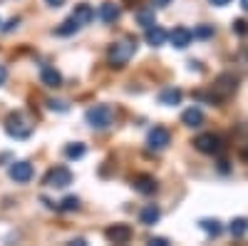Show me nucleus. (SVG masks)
<instances>
[{
	"label": "nucleus",
	"instance_id": "obj_1",
	"mask_svg": "<svg viewBox=\"0 0 248 246\" xmlns=\"http://www.w3.org/2000/svg\"><path fill=\"white\" fill-rule=\"evenodd\" d=\"M85 119H87V125L92 130H107L112 125V119H114V112H112L109 105H94V107L87 110Z\"/></svg>",
	"mask_w": 248,
	"mask_h": 246
},
{
	"label": "nucleus",
	"instance_id": "obj_2",
	"mask_svg": "<svg viewBox=\"0 0 248 246\" xmlns=\"http://www.w3.org/2000/svg\"><path fill=\"white\" fill-rule=\"evenodd\" d=\"M134 50H137V43H134V40L114 43V45L109 48V63H112V67H124V65H127V60L134 55Z\"/></svg>",
	"mask_w": 248,
	"mask_h": 246
},
{
	"label": "nucleus",
	"instance_id": "obj_3",
	"mask_svg": "<svg viewBox=\"0 0 248 246\" xmlns=\"http://www.w3.org/2000/svg\"><path fill=\"white\" fill-rule=\"evenodd\" d=\"M5 132H8L10 137H15V139H25V137H30L32 127L28 125V119L20 115V112H13V115L5 119Z\"/></svg>",
	"mask_w": 248,
	"mask_h": 246
},
{
	"label": "nucleus",
	"instance_id": "obj_4",
	"mask_svg": "<svg viewBox=\"0 0 248 246\" xmlns=\"http://www.w3.org/2000/svg\"><path fill=\"white\" fill-rule=\"evenodd\" d=\"M194 147H196L199 152H203V154H218V152L223 149V142H221L218 134L206 132V134H199V137L194 139Z\"/></svg>",
	"mask_w": 248,
	"mask_h": 246
},
{
	"label": "nucleus",
	"instance_id": "obj_5",
	"mask_svg": "<svg viewBox=\"0 0 248 246\" xmlns=\"http://www.w3.org/2000/svg\"><path fill=\"white\" fill-rule=\"evenodd\" d=\"M45 184H47V187H52V189H65V187H70V184H72V172L67 167H55V169L47 172Z\"/></svg>",
	"mask_w": 248,
	"mask_h": 246
},
{
	"label": "nucleus",
	"instance_id": "obj_6",
	"mask_svg": "<svg viewBox=\"0 0 248 246\" xmlns=\"http://www.w3.org/2000/svg\"><path fill=\"white\" fill-rule=\"evenodd\" d=\"M169 142H171V134H169V130H164V127H154V130L149 132V137H147V145H149V149H154V152L167 149Z\"/></svg>",
	"mask_w": 248,
	"mask_h": 246
},
{
	"label": "nucleus",
	"instance_id": "obj_7",
	"mask_svg": "<svg viewBox=\"0 0 248 246\" xmlns=\"http://www.w3.org/2000/svg\"><path fill=\"white\" fill-rule=\"evenodd\" d=\"M10 179H15L17 184H25L32 179V167H30V162H13L10 164V169H8Z\"/></svg>",
	"mask_w": 248,
	"mask_h": 246
},
{
	"label": "nucleus",
	"instance_id": "obj_8",
	"mask_svg": "<svg viewBox=\"0 0 248 246\" xmlns=\"http://www.w3.org/2000/svg\"><path fill=\"white\" fill-rule=\"evenodd\" d=\"M105 236L112 244H127L132 239V227H127V224H114V227H109L105 231Z\"/></svg>",
	"mask_w": 248,
	"mask_h": 246
},
{
	"label": "nucleus",
	"instance_id": "obj_9",
	"mask_svg": "<svg viewBox=\"0 0 248 246\" xmlns=\"http://www.w3.org/2000/svg\"><path fill=\"white\" fill-rule=\"evenodd\" d=\"M167 37L171 40V45H174V48H179V50L189 48V45H191V40H194V35H191V30H189V28H174Z\"/></svg>",
	"mask_w": 248,
	"mask_h": 246
},
{
	"label": "nucleus",
	"instance_id": "obj_10",
	"mask_svg": "<svg viewBox=\"0 0 248 246\" xmlns=\"http://www.w3.org/2000/svg\"><path fill=\"white\" fill-rule=\"evenodd\" d=\"M72 20H75L79 28H82V25H90L92 20H94V10H92V5H90V3H79V5H75Z\"/></svg>",
	"mask_w": 248,
	"mask_h": 246
},
{
	"label": "nucleus",
	"instance_id": "obj_11",
	"mask_svg": "<svg viewBox=\"0 0 248 246\" xmlns=\"http://www.w3.org/2000/svg\"><path fill=\"white\" fill-rule=\"evenodd\" d=\"M132 184H134V189L141 192V194H154V192H156V181H154V177H147V174L134 177Z\"/></svg>",
	"mask_w": 248,
	"mask_h": 246
},
{
	"label": "nucleus",
	"instance_id": "obj_12",
	"mask_svg": "<svg viewBox=\"0 0 248 246\" xmlns=\"http://www.w3.org/2000/svg\"><path fill=\"white\" fill-rule=\"evenodd\" d=\"M40 80H43L45 87H62V75L55 70V67H43V72H40Z\"/></svg>",
	"mask_w": 248,
	"mask_h": 246
},
{
	"label": "nucleus",
	"instance_id": "obj_13",
	"mask_svg": "<svg viewBox=\"0 0 248 246\" xmlns=\"http://www.w3.org/2000/svg\"><path fill=\"white\" fill-rule=\"evenodd\" d=\"M147 43H149L152 48L164 45V43H167V33H164L156 23H154V25H149V28H147Z\"/></svg>",
	"mask_w": 248,
	"mask_h": 246
},
{
	"label": "nucleus",
	"instance_id": "obj_14",
	"mask_svg": "<svg viewBox=\"0 0 248 246\" xmlns=\"http://www.w3.org/2000/svg\"><path fill=\"white\" fill-rule=\"evenodd\" d=\"M181 122L186 127H201L203 125V112L196 110V107H189L184 115H181Z\"/></svg>",
	"mask_w": 248,
	"mask_h": 246
},
{
	"label": "nucleus",
	"instance_id": "obj_15",
	"mask_svg": "<svg viewBox=\"0 0 248 246\" xmlns=\"http://www.w3.org/2000/svg\"><path fill=\"white\" fill-rule=\"evenodd\" d=\"M159 216H161V212H159L156 204H147V207L141 209V224H147V227L156 224V221H159Z\"/></svg>",
	"mask_w": 248,
	"mask_h": 246
},
{
	"label": "nucleus",
	"instance_id": "obj_16",
	"mask_svg": "<svg viewBox=\"0 0 248 246\" xmlns=\"http://www.w3.org/2000/svg\"><path fill=\"white\" fill-rule=\"evenodd\" d=\"M99 17L105 20V23H114V20H119V8L114 3H105L99 10Z\"/></svg>",
	"mask_w": 248,
	"mask_h": 246
},
{
	"label": "nucleus",
	"instance_id": "obj_17",
	"mask_svg": "<svg viewBox=\"0 0 248 246\" xmlns=\"http://www.w3.org/2000/svg\"><path fill=\"white\" fill-rule=\"evenodd\" d=\"M229 229H231V234H233L236 239L246 236V234H248V219H246V216H238V219H233Z\"/></svg>",
	"mask_w": 248,
	"mask_h": 246
},
{
	"label": "nucleus",
	"instance_id": "obj_18",
	"mask_svg": "<svg viewBox=\"0 0 248 246\" xmlns=\"http://www.w3.org/2000/svg\"><path fill=\"white\" fill-rule=\"evenodd\" d=\"M159 102H161V105H179V102H181V92L169 87V90H164L159 95Z\"/></svg>",
	"mask_w": 248,
	"mask_h": 246
},
{
	"label": "nucleus",
	"instance_id": "obj_19",
	"mask_svg": "<svg viewBox=\"0 0 248 246\" xmlns=\"http://www.w3.org/2000/svg\"><path fill=\"white\" fill-rule=\"evenodd\" d=\"M201 229H203L206 234H211V236H218V234L223 231V227H221L218 219H201Z\"/></svg>",
	"mask_w": 248,
	"mask_h": 246
},
{
	"label": "nucleus",
	"instance_id": "obj_20",
	"mask_svg": "<svg viewBox=\"0 0 248 246\" xmlns=\"http://www.w3.org/2000/svg\"><path fill=\"white\" fill-rule=\"evenodd\" d=\"M223 95H229V92H233L236 90V77L233 75H223V77H218V85H216Z\"/></svg>",
	"mask_w": 248,
	"mask_h": 246
},
{
	"label": "nucleus",
	"instance_id": "obj_21",
	"mask_svg": "<svg viewBox=\"0 0 248 246\" xmlns=\"http://www.w3.org/2000/svg\"><path fill=\"white\" fill-rule=\"evenodd\" d=\"M137 23H139L141 28H149V25H154V23H156L154 10H139V13H137Z\"/></svg>",
	"mask_w": 248,
	"mask_h": 246
},
{
	"label": "nucleus",
	"instance_id": "obj_22",
	"mask_svg": "<svg viewBox=\"0 0 248 246\" xmlns=\"http://www.w3.org/2000/svg\"><path fill=\"white\" fill-rule=\"evenodd\" d=\"M60 209L62 212H77L79 209V199L77 197H65V199L60 201Z\"/></svg>",
	"mask_w": 248,
	"mask_h": 246
},
{
	"label": "nucleus",
	"instance_id": "obj_23",
	"mask_svg": "<svg viewBox=\"0 0 248 246\" xmlns=\"http://www.w3.org/2000/svg\"><path fill=\"white\" fill-rule=\"evenodd\" d=\"M77 28H79V25H77L75 20L70 17V20H65V23H62V25H60V28H57L55 33H57V35H72V33L77 30Z\"/></svg>",
	"mask_w": 248,
	"mask_h": 246
},
{
	"label": "nucleus",
	"instance_id": "obj_24",
	"mask_svg": "<svg viewBox=\"0 0 248 246\" xmlns=\"http://www.w3.org/2000/svg\"><path fill=\"white\" fill-rule=\"evenodd\" d=\"M65 154H67L70 159H79V157H85V145H79V142H77V145H70V147L65 149Z\"/></svg>",
	"mask_w": 248,
	"mask_h": 246
},
{
	"label": "nucleus",
	"instance_id": "obj_25",
	"mask_svg": "<svg viewBox=\"0 0 248 246\" xmlns=\"http://www.w3.org/2000/svg\"><path fill=\"white\" fill-rule=\"evenodd\" d=\"M233 33L236 35H241V37H246L248 35V20H243V17H238V20H233Z\"/></svg>",
	"mask_w": 248,
	"mask_h": 246
},
{
	"label": "nucleus",
	"instance_id": "obj_26",
	"mask_svg": "<svg viewBox=\"0 0 248 246\" xmlns=\"http://www.w3.org/2000/svg\"><path fill=\"white\" fill-rule=\"evenodd\" d=\"M191 35H194V37H211V35H214V25H199Z\"/></svg>",
	"mask_w": 248,
	"mask_h": 246
},
{
	"label": "nucleus",
	"instance_id": "obj_27",
	"mask_svg": "<svg viewBox=\"0 0 248 246\" xmlns=\"http://www.w3.org/2000/svg\"><path fill=\"white\" fill-rule=\"evenodd\" d=\"M47 105H50V110H57V112H67V102H65V99H50Z\"/></svg>",
	"mask_w": 248,
	"mask_h": 246
},
{
	"label": "nucleus",
	"instance_id": "obj_28",
	"mask_svg": "<svg viewBox=\"0 0 248 246\" xmlns=\"http://www.w3.org/2000/svg\"><path fill=\"white\" fill-rule=\"evenodd\" d=\"M149 244H152V246H169L167 239H159V236H156V239H149Z\"/></svg>",
	"mask_w": 248,
	"mask_h": 246
},
{
	"label": "nucleus",
	"instance_id": "obj_29",
	"mask_svg": "<svg viewBox=\"0 0 248 246\" xmlns=\"http://www.w3.org/2000/svg\"><path fill=\"white\" fill-rule=\"evenodd\" d=\"M17 23H20V20H17V17H13V20H10V23H8L3 30H5V33H10V30H15V28H17Z\"/></svg>",
	"mask_w": 248,
	"mask_h": 246
},
{
	"label": "nucleus",
	"instance_id": "obj_30",
	"mask_svg": "<svg viewBox=\"0 0 248 246\" xmlns=\"http://www.w3.org/2000/svg\"><path fill=\"white\" fill-rule=\"evenodd\" d=\"M45 3H47L50 8H62V5H65V0H45Z\"/></svg>",
	"mask_w": 248,
	"mask_h": 246
},
{
	"label": "nucleus",
	"instance_id": "obj_31",
	"mask_svg": "<svg viewBox=\"0 0 248 246\" xmlns=\"http://www.w3.org/2000/svg\"><path fill=\"white\" fill-rule=\"evenodd\" d=\"M5 80H8V70L0 65V85H5Z\"/></svg>",
	"mask_w": 248,
	"mask_h": 246
},
{
	"label": "nucleus",
	"instance_id": "obj_32",
	"mask_svg": "<svg viewBox=\"0 0 248 246\" xmlns=\"http://www.w3.org/2000/svg\"><path fill=\"white\" fill-rule=\"evenodd\" d=\"M231 0H211V5H218V8H223V5H229Z\"/></svg>",
	"mask_w": 248,
	"mask_h": 246
},
{
	"label": "nucleus",
	"instance_id": "obj_33",
	"mask_svg": "<svg viewBox=\"0 0 248 246\" xmlns=\"http://www.w3.org/2000/svg\"><path fill=\"white\" fill-rule=\"evenodd\" d=\"M171 0H156V5H169Z\"/></svg>",
	"mask_w": 248,
	"mask_h": 246
}]
</instances>
